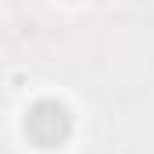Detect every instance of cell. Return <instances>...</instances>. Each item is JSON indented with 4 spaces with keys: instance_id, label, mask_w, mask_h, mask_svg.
<instances>
[{
    "instance_id": "6da1fadb",
    "label": "cell",
    "mask_w": 154,
    "mask_h": 154,
    "mask_svg": "<svg viewBox=\"0 0 154 154\" xmlns=\"http://www.w3.org/2000/svg\"><path fill=\"white\" fill-rule=\"evenodd\" d=\"M25 133L36 147H61L72 136V115L61 100H36L25 115Z\"/></svg>"
}]
</instances>
